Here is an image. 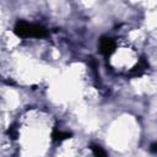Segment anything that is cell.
I'll return each instance as SVG.
<instances>
[{"mask_svg": "<svg viewBox=\"0 0 157 157\" xmlns=\"http://www.w3.org/2000/svg\"><path fill=\"white\" fill-rule=\"evenodd\" d=\"M13 32L21 38H42L48 34V29L37 23H29L26 21H17Z\"/></svg>", "mask_w": 157, "mask_h": 157, "instance_id": "cell-1", "label": "cell"}, {"mask_svg": "<svg viewBox=\"0 0 157 157\" xmlns=\"http://www.w3.org/2000/svg\"><path fill=\"white\" fill-rule=\"evenodd\" d=\"M115 45L117 44H115V40L113 38H110V37H102L101 40H99V52L103 55L108 56V55H110L114 52Z\"/></svg>", "mask_w": 157, "mask_h": 157, "instance_id": "cell-2", "label": "cell"}, {"mask_svg": "<svg viewBox=\"0 0 157 157\" xmlns=\"http://www.w3.org/2000/svg\"><path fill=\"white\" fill-rule=\"evenodd\" d=\"M147 67H148V64H147V61L142 58V59H140V61L131 69V75H134V76H140V75H142V74L147 70Z\"/></svg>", "mask_w": 157, "mask_h": 157, "instance_id": "cell-3", "label": "cell"}, {"mask_svg": "<svg viewBox=\"0 0 157 157\" xmlns=\"http://www.w3.org/2000/svg\"><path fill=\"white\" fill-rule=\"evenodd\" d=\"M70 136H71V132H69V131H63V130H60V129H58V128H55V129L53 130V132H52V139H53L55 142H61V141L69 139Z\"/></svg>", "mask_w": 157, "mask_h": 157, "instance_id": "cell-4", "label": "cell"}, {"mask_svg": "<svg viewBox=\"0 0 157 157\" xmlns=\"http://www.w3.org/2000/svg\"><path fill=\"white\" fill-rule=\"evenodd\" d=\"M91 150H92V152H93V155L94 156H105L107 153H105V151H103L99 146H97V145H91Z\"/></svg>", "mask_w": 157, "mask_h": 157, "instance_id": "cell-5", "label": "cell"}, {"mask_svg": "<svg viewBox=\"0 0 157 157\" xmlns=\"http://www.w3.org/2000/svg\"><path fill=\"white\" fill-rule=\"evenodd\" d=\"M7 134H9V136H10V137H12V139H15V137L17 136V128H16V125H15V124H12V125L9 128Z\"/></svg>", "mask_w": 157, "mask_h": 157, "instance_id": "cell-6", "label": "cell"}, {"mask_svg": "<svg viewBox=\"0 0 157 157\" xmlns=\"http://www.w3.org/2000/svg\"><path fill=\"white\" fill-rule=\"evenodd\" d=\"M151 151L152 152H157V142H153L151 145Z\"/></svg>", "mask_w": 157, "mask_h": 157, "instance_id": "cell-7", "label": "cell"}]
</instances>
